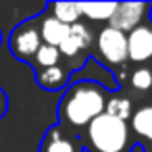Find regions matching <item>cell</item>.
<instances>
[{
  "mask_svg": "<svg viewBox=\"0 0 152 152\" xmlns=\"http://www.w3.org/2000/svg\"><path fill=\"white\" fill-rule=\"evenodd\" d=\"M106 92L96 81L81 79L67 88L58 104V117L65 125L71 127H88L98 115L104 113Z\"/></svg>",
  "mask_w": 152,
  "mask_h": 152,
  "instance_id": "1",
  "label": "cell"
},
{
  "mask_svg": "<svg viewBox=\"0 0 152 152\" xmlns=\"http://www.w3.org/2000/svg\"><path fill=\"white\" fill-rule=\"evenodd\" d=\"M86 144L90 152H129L131 150L129 125L102 113L88 125Z\"/></svg>",
  "mask_w": 152,
  "mask_h": 152,
  "instance_id": "2",
  "label": "cell"
},
{
  "mask_svg": "<svg viewBox=\"0 0 152 152\" xmlns=\"http://www.w3.org/2000/svg\"><path fill=\"white\" fill-rule=\"evenodd\" d=\"M40 44H42V40H40V31H38L36 21H25V23L17 25L11 34V40H9L11 52L21 61H31L34 54L38 52Z\"/></svg>",
  "mask_w": 152,
  "mask_h": 152,
  "instance_id": "3",
  "label": "cell"
},
{
  "mask_svg": "<svg viewBox=\"0 0 152 152\" xmlns=\"http://www.w3.org/2000/svg\"><path fill=\"white\" fill-rule=\"evenodd\" d=\"M96 48L108 65H123L127 61V36L108 25L98 31Z\"/></svg>",
  "mask_w": 152,
  "mask_h": 152,
  "instance_id": "4",
  "label": "cell"
},
{
  "mask_svg": "<svg viewBox=\"0 0 152 152\" xmlns=\"http://www.w3.org/2000/svg\"><path fill=\"white\" fill-rule=\"evenodd\" d=\"M148 9H150L148 2H117V9H115L113 17L108 19V23H110L108 27H113L121 34H129L131 29L142 25Z\"/></svg>",
  "mask_w": 152,
  "mask_h": 152,
  "instance_id": "5",
  "label": "cell"
},
{
  "mask_svg": "<svg viewBox=\"0 0 152 152\" xmlns=\"http://www.w3.org/2000/svg\"><path fill=\"white\" fill-rule=\"evenodd\" d=\"M127 36V58L133 63H146L152 58V23H142Z\"/></svg>",
  "mask_w": 152,
  "mask_h": 152,
  "instance_id": "6",
  "label": "cell"
},
{
  "mask_svg": "<svg viewBox=\"0 0 152 152\" xmlns=\"http://www.w3.org/2000/svg\"><path fill=\"white\" fill-rule=\"evenodd\" d=\"M38 31H40L42 44H48V46H54V48H58L61 42L69 38V25L56 21L52 15H46L38 23Z\"/></svg>",
  "mask_w": 152,
  "mask_h": 152,
  "instance_id": "7",
  "label": "cell"
},
{
  "mask_svg": "<svg viewBox=\"0 0 152 152\" xmlns=\"http://www.w3.org/2000/svg\"><path fill=\"white\" fill-rule=\"evenodd\" d=\"M67 79H69V71L63 69L61 65L46 67V69H36V81L44 90H61V88H65Z\"/></svg>",
  "mask_w": 152,
  "mask_h": 152,
  "instance_id": "8",
  "label": "cell"
},
{
  "mask_svg": "<svg viewBox=\"0 0 152 152\" xmlns=\"http://www.w3.org/2000/svg\"><path fill=\"white\" fill-rule=\"evenodd\" d=\"M117 9V2H83L79 4L81 17H88L90 21H108Z\"/></svg>",
  "mask_w": 152,
  "mask_h": 152,
  "instance_id": "9",
  "label": "cell"
},
{
  "mask_svg": "<svg viewBox=\"0 0 152 152\" xmlns=\"http://www.w3.org/2000/svg\"><path fill=\"white\" fill-rule=\"evenodd\" d=\"M129 119H131V129L137 135H142V137L152 142V104L137 108Z\"/></svg>",
  "mask_w": 152,
  "mask_h": 152,
  "instance_id": "10",
  "label": "cell"
},
{
  "mask_svg": "<svg viewBox=\"0 0 152 152\" xmlns=\"http://www.w3.org/2000/svg\"><path fill=\"white\" fill-rule=\"evenodd\" d=\"M50 11H52V17L65 25H73L81 19V13H79V4L77 2H54L50 4Z\"/></svg>",
  "mask_w": 152,
  "mask_h": 152,
  "instance_id": "11",
  "label": "cell"
},
{
  "mask_svg": "<svg viewBox=\"0 0 152 152\" xmlns=\"http://www.w3.org/2000/svg\"><path fill=\"white\" fill-rule=\"evenodd\" d=\"M42 152H75V146H73V142H69L61 133L58 127H52L48 131V135L44 137Z\"/></svg>",
  "mask_w": 152,
  "mask_h": 152,
  "instance_id": "12",
  "label": "cell"
},
{
  "mask_svg": "<svg viewBox=\"0 0 152 152\" xmlns=\"http://www.w3.org/2000/svg\"><path fill=\"white\" fill-rule=\"evenodd\" d=\"M104 113L119 119V121H125L133 115V108H131V100L129 98H121V96H115V98H108L106 104H104Z\"/></svg>",
  "mask_w": 152,
  "mask_h": 152,
  "instance_id": "13",
  "label": "cell"
},
{
  "mask_svg": "<svg viewBox=\"0 0 152 152\" xmlns=\"http://www.w3.org/2000/svg\"><path fill=\"white\" fill-rule=\"evenodd\" d=\"M34 65H36V69L40 67V69H46V67H56L58 65V61H61V52H58V48H54V46H48V44H40V48H38V52L34 54Z\"/></svg>",
  "mask_w": 152,
  "mask_h": 152,
  "instance_id": "14",
  "label": "cell"
},
{
  "mask_svg": "<svg viewBox=\"0 0 152 152\" xmlns=\"http://www.w3.org/2000/svg\"><path fill=\"white\" fill-rule=\"evenodd\" d=\"M69 36L75 40V44H77L81 50H88V48L92 46V42H94V36H92L90 27L83 25V23H79V21L69 27Z\"/></svg>",
  "mask_w": 152,
  "mask_h": 152,
  "instance_id": "15",
  "label": "cell"
},
{
  "mask_svg": "<svg viewBox=\"0 0 152 152\" xmlns=\"http://www.w3.org/2000/svg\"><path fill=\"white\" fill-rule=\"evenodd\" d=\"M131 86L140 92H146L152 88V71L146 69V67H140L131 73Z\"/></svg>",
  "mask_w": 152,
  "mask_h": 152,
  "instance_id": "16",
  "label": "cell"
},
{
  "mask_svg": "<svg viewBox=\"0 0 152 152\" xmlns=\"http://www.w3.org/2000/svg\"><path fill=\"white\" fill-rule=\"evenodd\" d=\"M58 52H61V56H69V58H75L79 52H81V48L75 44V40L69 36L67 40H63L61 42V46H58Z\"/></svg>",
  "mask_w": 152,
  "mask_h": 152,
  "instance_id": "17",
  "label": "cell"
},
{
  "mask_svg": "<svg viewBox=\"0 0 152 152\" xmlns=\"http://www.w3.org/2000/svg\"><path fill=\"white\" fill-rule=\"evenodd\" d=\"M7 113H9V96H7V92L2 88H0V119H2Z\"/></svg>",
  "mask_w": 152,
  "mask_h": 152,
  "instance_id": "18",
  "label": "cell"
},
{
  "mask_svg": "<svg viewBox=\"0 0 152 152\" xmlns=\"http://www.w3.org/2000/svg\"><path fill=\"white\" fill-rule=\"evenodd\" d=\"M0 42H2V34H0Z\"/></svg>",
  "mask_w": 152,
  "mask_h": 152,
  "instance_id": "19",
  "label": "cell"
}]
</instances>
